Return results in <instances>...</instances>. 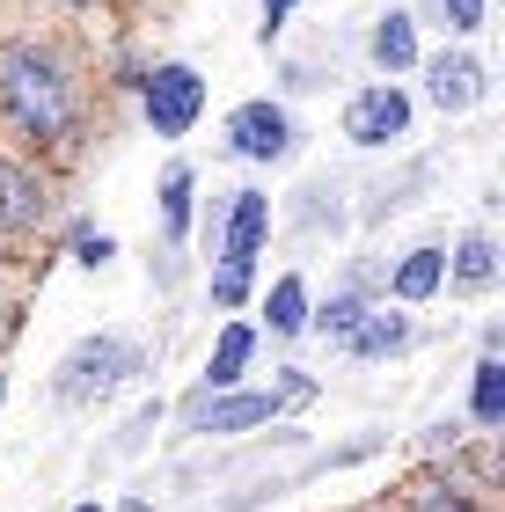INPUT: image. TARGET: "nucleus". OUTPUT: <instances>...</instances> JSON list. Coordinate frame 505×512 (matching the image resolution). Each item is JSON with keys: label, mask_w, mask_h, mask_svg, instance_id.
I'll return each instance as SVG.
<instances>
[{"label": "nucleus", "mask_w": 505, "mask_h": 512, "mask_svg": "<svg viewBox=\"0 0 505 512\" xmlns=\"http://www.w3.org/2000/svg\"><path fill=\"white\" fill-rule=\"evenodd\" d=\"M249 359H257V330H249V322H227V330L213 337V359H205V388H198V395H213V388H242Z\"/></svg>", "instance_id": "obj_11"}, {"label": "nucleus", "mask_w": 505, "mask_h": 512, "mask_svg": "<svg viewBox=\"0 0 505 512\" xmlns=\"http://www.w3.org/2000/svg\"><path fill=\"white\" fill-rule=\"evenodd\" d=\"M191 191H198V176L176 161V169L162 176V235H169V242L191 235Z\"/></svg>", "instance_id": "obj_17"}, {"label": "nucleus", "mask_w": 505, "mask_h": 512, "mask_svg": "<svg viewBox=\"0 0 505 512\" xmlns=\"http://www.w3.org/2000/svg\"><path fill=\"white\" fill-rule=\"evenodd\" d=\"M344 352H352V359H396V352H410V315H374V308H366L359 322H352V330H344Z\"/></svg>", "instance_id": "obj_10"}, {"label": "nucleus", "mask_w": 505, "mask_h": 512, "mask_svg": "<svg viewBox=\"0 0 505 512\" xmlns=\"http://www.w3.org/2000/svg\"><path fill=\"white\" fill-rule=\"evenodd\" d=\"M366 52H374V66H381L388 81L410 74V66H418V22H410L403 8H388V15L374 22V37H366Z\"/></svg>", "instance_id": "obj_12"}, {"label": "nucleus", "mask_w": 505, "mask_h": 512, "mask_svg": "<svg viewBox=\"0 0 505 512\" xmlns=\"http://www.w3.org/2000/svg\"><path fill=\"white\" fill-rule=\"evenodd\" d=\"M403 132H410V96L396 81L359 88L352 110H344V139H352V147H388V139H403Z\"/></svg>", "instance_id": "obj_5"}, {"label": "nucleus", "mask_w": 505, "mask_h": 512, "mask_svg": "<svg viewBox=\"0 0 505 512\" xmlns=\"http://www.w3.org/2000/svg\"><path fill=\"white\" fill-rule=\"evenodd\" d=\"M447 286L454 293H491L498 286V242L491 235H462V249L447 256Z\"/></svg>", "instance_id": "obj_13"}, {"label": "nucleus", "mask_w": 505, "mask_h": 512, "mask_svg": "<svg viewBox=\"0 0 505 512\" xmlns=\"http://www.w3.org/2000/svg\"><path fill=\"white\" fill-rule=\"evenodd\" d=\"M425 81H432V103H440L447 110V118H454V110H476V103H484V66H476L469 52H440V59H425Z\"/></svg>", "instance_id": "obj_7"}, {"label": "nucleus", "mask_w": 505, "mask_h": 512, "mask_svg": "<svg viewBox=\"0 0 505 512\" xmlns=\"http://www.w3.org/2000/svg\"><path fill=\"white\" fill-rule=\"evenodd\" d=\"M0 110L30 139H66V125H74V74L59 66V52L15 44V52L0 59Z\"/></svg>", "instance_id": "obj_1"}, {"label": "nucleus", "mask_w": 505, "mask_h": 512, "mask_svg": "<svg viewBox=\"0 0 505 512\" xmlns=\"http://www.w3.org/2000/svg\"><path fill=\"white\" fill-rule=\"evenodd\" d=\"M140 110H147L154 139H183L205 118V74H198V66H183V59L154 66V74H140Z\"/></svg>", "instance_id": "obj_3"}, {"label": "nucleus", "mask_w": 505, "mask_h": 512, "mask_svg": "<svg viewBox=\"0 0 505 512\" xmlns=\"http://www.w3.org/2000/svg\"><path fill=\"white\" fill-rule=\"evenodd\" d=\"M249 286H257V256H220V271H213V308H242Z\"/></svg>", "instance_id": "obj_18"}, {"label": "nucleus", "mask_w": 505, "mask_h": 512, "mask_svg": "<svg viewBox=\"0 0 505 512\" xmlns=\"http://www.w3.org/2000/svg\"><path fill=\"white\" fill-rule=\"evenodd\" d=\"M264 235H271V198H264V191H235L227 227H220V256H257Z\"/></svg>", "instance_id": "obj_9"}, {"label": "nucleus", "mask_w": 505, "mask_h": 512, "mask_svg": "<svg viewBox=\"0 0 505 512\" xmlns=\"http://www.w3.org/2000/svg\"><path fill=\"white\" fill-rule=\"evenodd\" d=\"M440 286H447V249H410L396 264V278H388V293H396L403 308H410V300H432Z\"/></svg>", "instance_id": "obj_15"}, {"label": "nucleus", "mask_w": 505, "mask_h": 512, "mask_svg": "<svg viewBox=\"0 0 505 512\" xmlns=\"http://www.w3.org/2000/svg\"><path fill=\"white\" fill-rule=\"evenodd\" d=\"M440 15H447V30H462V37L484 30V0H440Z\"/></svg>", "instance_id": "obj_21"}, {"label": "nucleus", "mask_w": 505, "mask_h": 512, "mask_svg": "<svg viewBox=\"0 0 505 512\" xmlns=\"http://www.w3.org/2000/svg\"><path fill=\"white\" fill-rule=\"evenodd\" d=\"M66 8H88V0H66Z\"/></svg>", "instance_id": "obj_28"}, {"label": "nucleus", "mask_w": 505, "mask_h": 512, "mask_svg": "<svg viewBox=\"0 0 505 512\" xmlns=\"http://www.w3.org/2000/svg\"><path fill=\"white\" fill-rule=\"evenodd\" d=\"M0 337H8V308H0Z\"/></svg>", "instance_id": "obj_27"}, {"label": "nucleus", "mask_w": 505, "mask_h": 512, "mask_svg": "<svg viewBox=\"0 0 505 512\" xmlns=\"http://www.w3.org/2000/svg\"><path fill=\"white\" fill-rule=\"evenodd\" d=\"M227 154L235 161H286L293 154V118L279 103H242L227 118Z\"/></svg>", "instance_id": "obj_6"}, {"label": "nucleus", "mask_w": 505, "mask_h": 512, "mask_svg": "<svg viewBox=\"0 0 505 512\" xmlns=\"http://www.w3.org/2000/svg\"><path fill=\"white\" fill-rule=\"evenodd\" d=\"M293 8H308V0H264V30H257V37L271 44V37L286 30V15H293Z\"/></svg>", "instance_id": "obj_22"}, {"label": "nucleus", "mask_w": 505, "mask_h": 512, "mask_svg": "<svg viewBox=\"0 0 505 512\" xmlns=\"http://www.w3.org/2000/svg\"><path fill=\"white\" fill-rule=\"evenodd\" d=\"M125 512H154V505H147V498H132V505H125Z\"/></svg>", "instance_id": "obj_24"}, {"label": "nucleus", "mask_w": 505, "mask_h": 512, "mask_svg": "<svg viewBox=\"0 0 505 512\" xmlns=\"http://www.w3.org/2000/svg\"><path fill=\"white\" fill-rule=\"evenodd\" d=\"M110 256H118V242H110V235H96V227H81V235H74V264H81V271H103Z\"/></svg>", "instance_id": "obj_20"}, {"label": "nucleus", "mask_w": 505, "mask_h": 512, "mask_svg": "<svg viewBox=\"0 0 505 512\" xmlns=\"http://www.w3.org/2000/svg\"><path fill=\"white\" fill-rule=\"evenodd\" d=\"M0 403H8V374H0Z\"/></svg>", "instance_id": "obj_26"}, {"label": "nucleus", "mask_w": 505, "mask_h": 512, "mask_svg": "<svg viewBox=\"0 0 505 512\" xmlns=\"http://www.w3.org/2000/svg\"><path fill=\"white\" fill-rule=\"evenodd\" d=\"M147 366V352L140 344H125V337H81L74 352L59 359V374H52V395L59 403H96V395H110V388H125L132 374Z\"/></svg>", "instance_id": "obj_2"}, {"label": "nucleus", "mask_w": 505, "mask_h": 512, "mask_svg": "<svg viewBox=\"0 0 505 512\" xmlns=\"http://www.w3.org/2000/svg\"><path fill=\"white\" fill-rule=\"evenodd\" d=\"M264 330H271V337H301V330H308V278H301V271L271 278V293H264Z\"/></svg>", "instance_id": "obj_14"}, {"label": "nucleus", "mask_w": 505, "mask_h": 512, "mask_svg": "<svg viewBox=\"0 0 505 512\" xmlns=\"http://www.w3.org/2000/svg\"><path fill=\"white\" fill-rule=\"evenodd\" d=\"M293 403V395H264V388H213V395H191V432H257L271 425Z\"/></svg>", "instance_id": "obj_4"}, {"label": "nucleus", "mask_w": 505, "mask_h": 512, "mask_svg": "<svg viewBox=\"0 0 505 512\" xmlns=\"http://www.w3.org/2000/svg\"><path fill=\"white\" fill-rule=\"evenodd\" d=\"M418 512H476L462 491H418Z\"/></svg>", "instance_id": "obj_23"}, {"label": "nucleus", "mask_w": 505, "mask_h": 512, "mask_svg": "<svg viewBox=\"0 0 505 512\" xmlns=\"http://www.w3.org/2000/svg\"><path fill=\"white\" fill-rule=\"evenodd\" d=\"M359 315H366V300H359V293H337V300H330L323 315H308V330H323L330 344H344V330H352Z\"/></svg>", "instance_id": "obj_19"}, {"label": "nucleus", "mask_w": 505, "mask_h": 512, "mask_svg": "<svg viewBox=\"0 0 505 512\" xmlns=\"http://www.w3.org/2000/svg\"><path fill=\"white\" fill-rule=\"evenodd\" d=\"M469 417H476L484 432H498V425H505V359H498V352L476 359V381H469Z\"/></svg>", "instance_id": "obj_16"}, {"label": "nucleus", "mask_w": 505, "mask_h": 512, "mask_svg": "<svg viewBox=\"0 0 505 512\" xmlns=\"http://www.w3.org/2000/svg\"><path fill=\"white\" fill-rule=\"evenodd\" d=\"M74 512H103V505H96V498H88V505H74Z\"/></svg>", "instance_id": "obj_25"}, {"label": "nucleus", "mask_w": 505, "mask_h": 512, "mask_svg": "<svg viewBox=\"0 0 505 512\" xmlns=\"http://www.w3.org/2000/svg\"><path fill=\"white\" fill-rule=\"evenodd\" d=\"M44 176L22 169V161H0V235H22V227L44 220Z\"/></svg>", "instance_id": "obj_8"}]
</instances>
